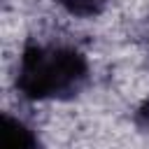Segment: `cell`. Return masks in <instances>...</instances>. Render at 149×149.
<instances>
[{"instance_id":"1","label":"cell","mask_w":149,"mask_h":149,"mask_svg":"<svg viewBox=\"0 0 149 149\" xmlns=\"http://www.w3.org/2000/svg\"><path fill=\"white\" fill-rule=\"evenodd\" d=\"M88 77L86 56L68 44H30L16 68V88L28 100H56L77 93Z\"/></svg>"},{"instance_id":"2","label":"cell","mask_w":149,"mask_h":149,"mask_svg":"<svg viewBox=\"0 0 149 149\" xmlns=\"http://www.w3.org/2000/svg\"><path fill=\"white\" fill-rule=\"evenodd\" d=\"M0 149H40L37 135L21 119L2 114L0 123Z\"/></svg>"},{"instance_id":"3","label":"cell","mask_w":149,"mask_h":149,"mask_svg":"<svg viewBox=\"0 0 149 149\" xmlns=\"http://www.w3.org/2000/svg\"><path fill=\"white\" fill-rule=\"evenodd\" d=\"M70 14L77 16H93L98 12H102V7L107 5V0H58Z\"/></svg>"},{"instance_id":"4","label":"cell","mask_w":149,"mask_h":149,"mask_svg":"<svg viewBox=\"0 0 149 149\" xmlns=\"http://www.w3.org/2000/svg\"><path fill=\"white\" fill-rule=\"evenodd\" d=\"M137 123L149 130V98H147V100L142 102V107L137 109Z\"/></svg>"}]
</instances>
